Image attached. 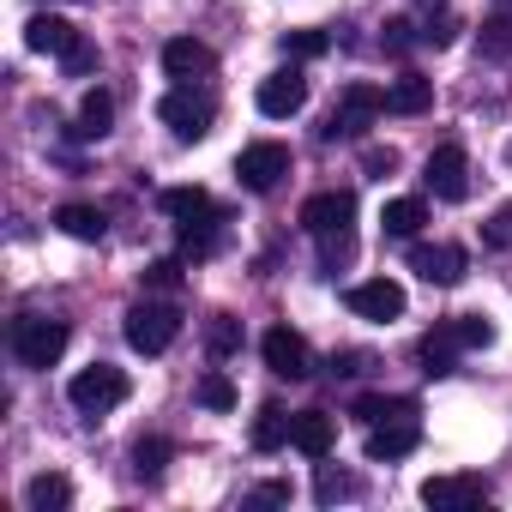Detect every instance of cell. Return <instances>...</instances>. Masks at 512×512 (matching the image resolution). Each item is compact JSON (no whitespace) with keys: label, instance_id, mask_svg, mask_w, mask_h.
I'll use <instances>...</instances> for the list:
<instances>
[{"label":"cell","instance_id":"30bf717a","mask_svg":"<svg viewBox=\"0 0 512 512\" xmlns=\"http://www.w3.org/2000/svg\"><path fill=\"white\" fill-rule=\"evenodd\" d=\"M302 109H308V79H302L296 67H284V73L260 79V115L290 121V115H302Z\"/></svg>","mask_w":512,"mask_h":512},{"label":"cell","instance_id":"8fae6325","mask_svg":"<svg viewBox=\"0 0 512 512\" xmlns=\"http://www.w3.org/2000/svg\"><path fill=\"white\" fill-rule=\"evenodd\" d=\"M356 223V193L350 187H326L302 205V229L308 235H326V229H350Z\"/></svg>","mask_w":512,"mask_h":512},{"label":"cell","instance_id":"6da1fadb","mask_svg":"<svg viewBox=\"0 0 512 512\" xmlns=\"http://www.w3.org/2000/svg\"><path fill=\"white\" fill-rule=\"evenodd\" d=\"M127 344L139 350V356H163L175 338H181V308L175 302H139V308H127Z\"/></svg>","mask_w":512,"mask_h":512},{"label":"cell","instance_id":"9a60e30c","mask_svg":"<svg viewBox=\"0 0 512 512\" xmlns=\"http://www.w3.org/2000/svg\"><path fill=\"white\" fill-rule=\"evenodd\" d=\"M217 67V55L205 49V43H193V37H175V43H163V73L175 79V85H193V79H205Z\"/></svg>","mask_w":512,"mask_h":512},{"label":"cell","instance_id":"5bb4252c","mask_svg":"<svg viewBox=\"0 0 512 512\" xmlns=\"http://www.w3.org/2000/svg\"><path fill=\"white\" fill-rule=\"evenodd\" d=\"M416 446H422V428H416V416H398V422H374V434H368V458H374V464L410 458Z\"/></svg>","mask_w":512,"mask_h":512},{"label":"cell","instance_id":"f546056e","mask_svg":"<svg viewBox=\"0 0 512 512\" xmlns=\"http://www.w3.org/2000/svg\"><path fill=\"white\" fill-rule=\"evenodd\" d=\"M163 464H169V440H139V446H133V470H139V482H157Z\"/></svg>","mask_w":512,"mask_h":512},{"label":"cell","instance_id":"44dd1931","mask_svg":"<svg viewBox=\"0 0 512 512\" xmlns=\"http://www.w3.org/2000/svg\"><path fill=\"white\" fill-rule=\"evenodd\" d=\"M115 127V97L97 85V91H85V103H79V127H73V139H103Z\"/></svg>","mask_w":512,"mask_h":512},{"label":"cell","instance_id":"2e32d148","mask_svg":"<svg viewBox=\"0 0 512 512\" xmlns=\"http://www.w3.org/2000/svg\"><path fill=\"white\" fill-rule=\"evenodd\" d=\"M85 37H79V25H67V19H55V13H37L31 25H25V49H37V55H73Z\"/></svg>","mask_w":512,"mask_h":512},{"label":"cell","instance_id":"3957f363","mask_svg":"<svg viewBox=\"0 0 512 512\" xmlns=\"http://www.w3.org/2000/svg\"><path fill=\"white\" fill-rule=\"evenodd\" d=\"M211 115H217V109H211V97H199L193 85H175V91L157 103V121H163V127H169L181 145L205 139V133H211Z\"/></svg>","mask_w":512,"mask_h":512},{"label":"cell","instance_id":"8992f818","mask_svg":"<svg viewBox=\"0 0 512 512\" xmlns=\"http://www.w3.org/2000/svg\"><path fill=\"white\" fill-rule=\"evenodd\" d=\"M380 109H386V91L380 85H344V97H338V109L326 121V139H362Z\"/></svg>","mask_w":512,"mask_h":512},{"label":"cell","instance_id":"f35d334b","mask_svg":"<svg viewBox=\"0 0 512 512\" xmlns=\"http://www.w3.org/2000/svg\"><path fill=\"white\" fill-rule=\"evenodd\" d=\"M506 241H512V205H500L494 223L482 229V247H506Z\"/></svg>","mask_w":512,"mask_h":512},{"label":"cell","instance_id":"1f68e13d","mask_svg":"<svg viewBox=\"0 0 512 512\" xmlns=\"http://www.w3.org/2000/svg\"><path fill=\"white\" fill-rule=\"evenodd\" d=\"M139 278H145V290H163V296H175L187 272H181V260H151V266H145Z\"/></svg>","mask_w":512,"mask_h":512},{"label":"cell","instance_id":"603a6c76","mask_svg":"<svg viewBox=\"0 0 512 512\" xmlns=\"http://www.w3.org/2000/svg\"><path fill=\"white\" fill-rule=\"evenodd\" d=\"M290 422H296V416H284L278 404H260V416H253V446H260V452L290 446Z\"/></svg>","mask_w":512,"mask_h":512},{"label":"cell","instance_id":"52a82bcc","mask_svg":"<svg viewBox=\"0 0 512 512\" xmlns=\"http://www.w3.org/2000/svg\"><path fill=\"white\" fill-rule=\"evenodd\" d=\"M422 181H428V193H434V199L458 205V199L470 193V157H464V145H458V139L434 145V151H428V169H422Z\"/></svg>","mask_w":512,"mask_h":512},{"label":"cell","instance_id":"ba28073f","mask_svg":"<svg viewBox=\"0 0 512 512\" xmlns=\"http://www.w3.org/2000/svg\"><path fill=\"white\" fill-rule=\"evenodd\" d=\"M260 356H266V368H272L278 380H308V374H314V350H308V338L290 332V326H272V332L260 338Z\"/></svg>","mask_w":512,"mask_h":512},{"label":"cell","instance_id":"ee69618b","mask_svg":"<svg viewBox=\"0 0 512 512\" xmlns=\"http://www.w3.org/2000/svg\"><path fill=\"white\" fill-rule=\"evenodd\" d=\"M500 7H506V13H512V0H500Z\"/></svg>","mask_w":512,"mask_h":512},{"label":"cell","instance_id":"ab89813d","mask_svg":"<svg viewBox=\"0 0 512 512\" xmlns=\"http://www.w3.org/2000/svg\"><path fill=\"white\" fill-rule=\"evenodd\" d=\"M452 31H458V19H452V13H440V19H428V31H422V43H434V49H446V43H452Z\"/></svg>","mask_w":512,"mask_h":512},{"label":"cell","instance_id":"60d3db41","mask_svg":"<svg viewBox=\"0 0 512 512\" xmlns=\"http://www.w3.org/2000/svg\"><path fill=\"white\" fill-rule=\"evenodd\" d=\"M332 368H338V374H350V380H356V374H368V368H374V356H368V350H344V356H338V362H332Z\"/></svg>","mask_w":512,"mask_h":512},{"label":"cell","instance_id":"f1b7e54d","mask_svg":"<svg viewBox=\"0 0 512 512\" xmlns=\"http://www.w3.org/2000/svg\"><path fill=\"white\" fill-rule=\"evenodd\" d=\"M314 494H320V506H332V500H350V494H356V476H350V470H338V464H320V476H314Z\"/></svg>","mask_w":512,"mask_h":512},{"label":"cell","instance_id":"d6986e66","mask_svg":"<svg viewBox=\"0 0 512 512\" xmlns=\"http://www.w3.org/2000/svg\"><path fill=\"white\" fill-rule=\"evenodd\" d=\"M157 205H163L175 223H205V217H223V211H217V199H211L205 187H163V193H157Z\"/></svg>","mask_w":512,"mask_h":512},{"label":"cell","instance_id":"e575fe53","mask_svg":"<svg viewBox=\"0 0 512 512\" xmlns=\"http://www.w3.org/2000/svg\"><path fill=\"white\" fill-rule=\"evenodd\" d=\"M199 404H205V410H235V386H229V374H205V380H199Z\"/></svg>","mask_w":512,"mask_h":512},{"label":"cell","instance_id":"83f0119b","mask_svg":"<svg viewBox=\"0 0 512 512\" xmlns=\"http://www.w3.org/2000/svg\"><path fill=\"white\" fill-rule=\"evenodd\" d=\"M350 260H356V235H350V229H326V235H320V266L338 272V266H350Z\"/></svg>","mask_w":512,"mask_h":512},{"label":"cell","instance_id":"d6a6232c","mask_svg":"<svg viewBox=\"0 0 512 512\" xmlns=\"http://www.w3.org/2000/svg\"><path fill=\"white\" fill-rule=\"evenodd\" d=\"M452 326H458L464 350H488L494 344V320H482V314H452Z\"/></svg>","mask_w":512,"mask_h":512},{"label":"cell","instance_id":"277c9868","mask_svg":"<svg viewBox=\"0 0 512 512\" xmlns=\"http://www.w3.org/2000/svg\"><path fill=\"white\" fill-rule=\"evenodd\" d=\"M67 398H73V410L103 416V410H115V404L127 398V374H121V368H109V362H91V368H79V374H73Z\"/></svg>","mask_w":512,"mask_h":512},{"label":"cell","instance_id":"7c38bea8","mask_svg":"<svg viewBox=\"0 0 512 512\" xmlns=\"http://www.w3.org/2000/svg\"><path fill=\"white\" fill-rule=\"evenodd\" d=\"M350 314H362V320H380V326H392L398 314H404V284H392V278H368V284H356L350 296Z\"/></svg>","mask_w":512,"mask_h":512},{"label":"cell","instance_id":"74e56055","mask_svg":"<svg viewBox=\"0 0 512 512\" xmlns=\"http://www.w3.org/2000/svg\"><path fill=\"white\" fill-rule=\"evenodd\" d=\"M410 43H416V37H410V19H386V31H380V49H386V55H404Z\"/></svg>","mask_w":512,"mask_h":512},{"label":"cell","instance_id":"7a4b0ae2","mask_svg":"<svg viewBox=\"0 0 512 512\" xmlns=\"http://www.w3.org/2000/svg\"><path fill=\"white\" fill-rule=\"evenodd\" d=\"M67 350V320H49V314H25L13 326V356L25 368H55Z\"/></svg>","mask_w":512,"mask_h":512},{"label":"cell","instance_id":"d590c367","mask_svg":"<svg viewBox=\"0 0 512 512\" xmlns=\"http://www.w3.org/2000/svg\"><path fill=\"white\" fill-rule=\"evenodd\" d=\"M482 55H494V61L512 55V19H488L482 25Z\"/></svg>","mask_w":512,"mask_h":512},{"label":"cell","instance_id":"484cf974","mask_svg":"<svg viewBox=\"0 0 512 512\" xmlns=\"http://www.w3.org/2000/svg\"><path fill=\"white\" fill-rule=\"evenodd\" d=\"M217 223H223V217L181 223V260H211V253H217Z\"/></svg>","mask_w":512,"mask_h":512},{"label":"cell","instance_id":"5b68a950","mask_svg":"<svg viewBox=\"0 0 512 512\" xmlns=\"http://www.w3.org/2000/svg\"><path fill=\"white\" fill-rule=\"evenodd\" d=\"M284 175H290V145H278V139H253V145L235 157V181H241L247 193H272Z\"/></svg>","mask_w":512,"mask_h":512},{"label":"cell","instance_id":"4fadbf2b","mask_svg":"<svg viewBox=\"0 0 512 512\" xmlns=\"http://www.w3.org/2000/svg\"><path fill=\"white\" fill-rule=\"evenodd\" d=\"M290 446H296L302 458H332V446H338V422H332L326 410H296V422H290Z\"/></svg>","mask_w":512,"mask_h":512},{"label":"cell","instance_id":"4dcf8cb0","mask_svg":"<svg viewBox=\"0 0 512 512\" xmlns=\"http://www.w3.org/2000/svg\"><path fill=\"white\" fill-rule=\"evenodd\" d=\"M326 49H332L326 31H290V37H284V55H290V61H320Z\"/></svg>","mask_w":512,"mask_h":512},{"label":"cell","instance_id":"7402d4cb","mask_svg":"<svg viewBox=\"0 0 512 512\" xmlns=\"http://www.w3.org/2000/svg\"><path fill=\"white\" fill-rule=\"evenodd\" d=\"M458 350H464V338H458V326L452 320H440L428 338H422V362H428V374H452V362H458Z\"/></svg>","mask_w":512,"mask_h":512},{"label":"cell","instance_id":"d4e9b609","mask_svg":"<svg viewBox=\"0 0 512 512\" xmlns=\"http://www.w3.org/2000/svg\"><path fill=\"white\" fill-rule=\"evenodd\" d=\"M55 223H61L73 241H103V211H97V205H61Z\"/></svg>","mask_w":512,"mask_h":512},{"label":"cell","instance_id":"4316f807","mask_svg":"<svg viewBox=\"0 0 512 512\" xmlns=\"http://www.w3.org/2000/svg\"><path fill=\"white\" fill-rule=\"evenodd\" d=\"M356 416L374 428V422H398V416H416V398H356Z\"/></svg>","mask_w":512,"mask_h":512},{"label":"cell","instance_id":"ac0fdd59","mask_svg":"<svg viewBox=\"0 0 512 512\" xmlns=\"http://www.w3.org/2000/svg\"><path fill=\"white\" fill-rule=\"evenodd\" d=\"M386 109H392V115H428V109H434V79L398 73V79L386 85Z\"/></svg>","mask_w":512,"mask_h":512},{"label":"cell","instance_id":"ffe728a7","mask_svg":"<svg viewBox=\"0 0 512 512\" xmlns=\"http://www.w3.org/2000/svg\"><path fill=\"white\" fill-rule=\"evenodd\" d=\"M25 506L31 512H61V506H73V482L61 470H43V476L25 482Z\"/></svg>","mask_w":512,"mask_h":512},{"label":"cell","instance_id":"7bdbcfd3","mask_svg":"<svg viewBox=\"0 0 512 512\" xmlns=\"http://www.w3.org/2000/svg\"><path fill=\"white\" fill-rule=\"evenodd\" d=\"M296 488L290 482H260V488H253V500H290Z\"/></svg>","mask_w":512,"mask_h":512},{"label":"cell","instance_id":"836d02e7","mask_svg":"<svg viewBox=\"0 0 512 512\" xmlns=\"http://www.w3.org/2000/svg\"><path fill=\"white\" fill-rule=\"evenodd\" d=\"M205 344H211V356H229V350H241V326H235L229 314H217V320L205 326Z\"/></svg>","mask_w":512,"mask_h":512},{"label":"cell","instance_id":"b9f144b4","mask_svg":"<svg viewBox=\"0 0 512 512\" xmlns=\"http://www.w3.org/2000/svg\"><path fill=\"white\" fill-rule=\"evenodd\" d=\"M61 61H67V73H91V67H97V49H91V43H79V49H73V55H61Z\"/></svg>","mask_w":512,"mask_h":512},{"label":"cell","instance_id":"cb8c5ba5","mask_svg":"<svg viewBox=\"0 0 512 512\" xmlns=\"http://www.w3.org/2000/svg\"><path fill=\"white\" fill-rule=\"evenodd\" d=\"M380 223H386V235H404V241H410V235L428 223V205H422V199H392V205L380 211Z\"/></svg>","mask_w":512,"mask_h":512},{"label":"cell","instance_id":"9c48e42d","mask_svg":"<svg viewBox=\"0 0 512 512\" xmlns=\"http://www.w3.org/2000/svg\"><path fill=\"white\" fill-rule=\"evenodd\" d=\"M410 272H416L422 284H440V290H452V284L470 272V253H464V247H452V241H434V247H410Z\"/></svg>","mask_w":512,"mask_h":512},{"label":"cell","instance_id":"e0dca14e","mask_svg":"<svg viewBox=\"0 0 512 512\" xmlns=\"http://www.w3.org/2000/svg\"><path fill=\"white\" fill-rule=\"evenodd\" d=\"M488 482L482 476H428L422 482V506H482Z\"/></svg>","mask_w":512,"mask_h":512},{"label":"cell","instance_id":"8d00e7d4","mask_svg":"<svg viewBox=\"0 0 512 512\" xmlns=\"http://www.w3.org/2000/svg\"><path fill=\"white\" fill-rule=\"evenodd\" d=\"M362 169H368L374 181H386V175L398 169V151H392V145H368V151H362Z\"/></svg>","mask_w":512,"mask_h":512}]
</instances>
